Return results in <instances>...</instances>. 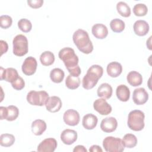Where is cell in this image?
I'll return each instance as SVG.
<instances>
[{"label": "cell", "instance_id": "6da1fadb", "mask_svg": "<svg viewBox=\"0 0 152 152\" xmlns=\"http://www.w3.org/2000/svg\"><path fill=\"white\" fill-rule=\"evenodd\" d=\"M58 56L71 75L78 77L80 75L81 69L78 64L79 59L73 49L69 47L64 48L59 50Z\"/></svg>", "mask_w": 152, "mask_h": 152}, {"label": "cell", "instance_id": "7a4b0ae2", "mask_svg": "<svg viewBox=\"0 0 152 152\" xmlns=\"http://www.w3.org/2000/svg\"><path fill=\"white\" fill-rule=\"evenodd\" d=\"M73 42L78 50L85 54L90 53L93 50V45L88 33L83 30H76L72 36Z\"/></svg>", "mask_w": 152, "mask_h": 152}, {"label": "cell", "instance_id": "3957f363", "mask_svg": "<svg viewBox=\"0 0 152 152\" xmlns=\"http://www.w3.org/2000/svg\"><path fill=\"white\" fill-rule=\"evenodd\" d=\"M103 74V68L99 65H93L87 71L83 78L82 85L84 88L90 90L93 88L97 83L99 78Z\"/></svg>", "mask_w": 152, "mask_h": 152}, {"label": "cell", "instance_id": "277c9868", "mask_svg": "<svg viewBox=\"0 0 152 152\" xmlns=\"http://www.w3.org/2000/svg\"><path fill=\"white\" fill-rule=\"evenodd\" d=\"M144 113L140 110L131 111L128 116L127 124L128 127L135 131H141L144 127Z\"/></svg>", "mask_w": 152, "mask_h": 152}, {"label": "cell", "instance_id": "5b68a950", "mask_svg": "<svg viewBox=\"0 0 152 152\" xmlns=\"http://www.w3.org/2000/svg\"><path fill=\"white\" fill-rule=\"evenodd\" d=\"M13 53L18 56H23L28 52V40L23 34H18L13 39Z\"/></svg>", "mask_w": 152, "mask_h": 152}, {"label": "cell", "instance_id": "8992f818", "mask_svg": "<svg viewBox=\"0 0 152 152\" xmlns=\"http://www.w3.org/2000/svg\"><path fill=\"white\" fill-rule=\"evenodd\" d=\"M103 147L107 152H122L124 150L125 146L122 140L119 138L109 136L103 141Z\"/></svg>", "mask_w": 152, "mask_h": 152}, {"label": "cell", "instance_id": "52a82bcc", "mask_svg": "<svg viewBox=\"0 0 152 152\" xmlns=\"http://www.w3.org/2000/svg\"><path fill=\"white\" fill-rule=\"evenodd\" d=\"M49 97L48 93L45 91H34L32 90L28 93L27 95V100L31 105L42 106L45 104L47 99Z\"/></svg>", "mask_w": 152, "mask_h": 152}, {"label": "cell", "instance_id": "ba28073f", "mask_svg": "<svg viewBox=\"0 0 152 152\" xmlns=\"http://www.w3.org/2000/svg\"><path fill=\"white\" fill-rule=\"evenodd\" d=\"M0 119H6L8 121L15 120L19 115V109L14 105H10L7 107H0Z\"/></svg>", "mask_w": 152, "mask_h": 152}, {"label": "cell", "instance_id": "9c48e42d", "mask_svg": "<svg viewBox=\"0 0 152 152\" xmlns=\"http://www.w3.org/2000/svg\"><path fill=\"white\" fill-rule=\"evenodd\" d=\"M37 66L36 59L32 57L28 56L24 61L21 69L23 72L26 75H31L35 73Z\"/></svg>", "mask_w": 152, "mask_h": 152}, {"label": "cell", "instance_id": "30bf717a", "mask_svg": "<svg viewBox=\"0 0 152 152\" xmlns=\"http://www.w3.org/2000/svg\"><path fill=\"white\" fill-rule=\"evenodd\" d=\"M94 109L102 115H107L112 112V106L104 99H96L93 103Z\"/></svg>", "mask_w": 152, "mask_h": 152}, {"label": "cell", "instance_id": "8fae6325", "mask_svg": "<svg viewBox=\"0 0 152 152\" xmlns=\"http://www.w3.org/2000/svg\"><path fill=\"white\" fill-rule=\"evenodd\" d=\"M57 141L55 138H48L43 140L37 146L39 152H53L57 147Z\"/></svg>", "mask_w": 152, "mask_h": 152}, {"label": "cell", "instance_id": "7c38bea8", "mask_svg": "<svg viewBox=\"0 0 152 152\" xmlns=\"http://www.w3.org/2000/svg\"><path fill=\"white\" fill-rule=\"evenodd\" d=\"M64 122L69 126L77 125L80 122V114L74 109H68L65 112L63 116Z\"/></svg>", "mask_w": 152, "mask_h": 152}, {"label": "cell", "instance_id": "4fadbf2b", "mask_svg": "<svg viewBox=\"0 0 152 152\" xmlns=\"http://www.w3.org/2000/svg\"><path fill=\"white\" fill-rule=\"evenodd\" d=\"M148 99V94L142 87L135 88L133 91L132 100L135 104L142 105L145 103Z\"/></svg>", "mask_w": 152, "mask_h": 152}, {"label": "cell", "instance_id": "5bb4252c", "mask_svg": "<svg viewBox=\"0 0 152 152\" xmlns=\"http://www.w3.org/2000/svg\"><path fill=\"white\" fill-rule=\"evenodd\" d=\"M62 104L61 99L58 96H53L48 97L45 105L47 110L52 113H55L61 109Z\"/></svg>", "mask_w": 152, "mask_h": 152}, {"label": "cell", "instance_id": "9a60e30c", "mask_svg": "<svg viewBox=\"0 0 152 152\" xmlns=\"http://www.w3.org/2000/svg\"><path fill=\"white\" fill-rule=\"evenodd\" d=\"M0 72L1 80H4L5 81L11 83L17 80L19 77L17 71L13 68H8L7 69H4L1 66Z\"/></svg>", "mask_w": 152, "mask_h": 152}, {"label": "cell", "instance_id": "2e32d148", "mask_svg": "<svg viewBox=\"0 0 152 152\" xmlns=\"http://www.w3.org/2000/svg\"><path fill=\"white\" fill-rule=\"evenodd\" d=\"M118 122L114 117H107L102 119L100 124L101 129L107 133L112 132L116 130Z\"/></svg>", "mask_w": 152, "mask_h": 152}, {"label": "cell", "instance_id": "e0dca14e", "mask_svg": "<svg viewBox=\"0 0 152 152\" xmlns=\"http://www.w3.org/2000/svg\"><path fill=\"white\" fill-rule=\"evenodd\" d=\"M77 139V132L70 129L64 130L61 134V140L66 145H71Z\"/></svg>", "mask_w": 152, "mask_h": 152}, {"label": "cell", "instance_id": "ac0fdd59", "mask_svg": "<svg viewBox=\"0 0 152 152\" xmlns=\"http://www.w3.org/2000/svg\"><path fill=\"white\" fill-rule=\"evenodd\" d=\"M134 33L139 36H144L146 35L149 31V25L148 23L142 20L136 21L133 26Z\"/></svg>", "mask_w": 152, "mask_h": 152}, {"label": "cell", "instance_id": "d6986e66", "mask_svg": "<svg viewBox=\"0 0 152 152\" xmlns=\"http://www.w3.org/2000/svg\"><path fill=\"white\" fill-rule=\"evenodd\" d=\"M91 32L96 38L99 39L106 38L108 34L107 27L101 23H97L93 25L91 28Z\"/></svg>", "mask_w": 152, "mask_h": 152}, {"label": "cell", "instance_id": "ffe728a7", "mask_svg": "<svg viewBox=\"0 0 152 152\" xmlns=\"http://www.w3.org/2000/svg\"><path fill=\"white\" fill-rule=\"evenodd\" d=\"M97 121L98 119L96 115L92 113H87L83 116L82 124L84 128L90 130L94 129L96 126Z\"/></svg>", "mask_w": 152, "mask_h": 152}, {"label": "cell", "instance_id": "44dd1931", "mask_svg": "<svg viewBox=\"0 0 152 152\" xmlns=\"http://www.w3.org/2000/svg\"><path fill=\"white\" fill-rule=\"evenodd\" d=\"M107 74L113 78L118 77L122 71V66L121 64L118 62L114 61L109 63L106 68Z\"/></svg>", "mask_w": 152, "mask_h": 152}, {"label": "cell", "instance_id": "7402d4cb", "mask_svg": "<svg viewBox=\"0 0 152 152\" xmlns=\"http://www.w3.org/2000/svg\"><path fill=\"white\" fill-rule=\"evenodd\" d=\"M128 83L133 87L140 86L142 83V77L141 74L135 71H130L126 77Z\"/></svg>", "mask_w": 152, "mask_h": 152}, {"label": "cell", "instance_id": "603a6c76", "mask_svg": "<svg viewBox=\"0 0 152 152\" xmlns=\"http://www.w3.org/2000/svg\"><path fill=\"white\" fill-rule=\"evenodd\" d=\"M112 87L108 83L102 84L97 88V96L104 99H109L112 95Z\"/></svg>", "mask_w": 152, "mask_h": 152}, {"label": "cell", "instance_id": "cb8c5ba5", "mask_svg": "<svg viewBox=\"0 0 152 152\" xmlns=\"http://www.w3.org/2000/svg\"><path fill=\"white\" fill-rule=\"evenodd\" d=\"M116 94L118 99L120 101L127 102L129 99L130 91L126 86L124 84H121L116 88Z\"/></svg>", "mask_w": 152, "mask_h": 152}, {"label": "cell", "instance_id": "d4e9b609", "mask_svg": "<svg viewBox=\"0 0 152 152\" xmlns=\"http://www.w3.org/2000/svg\"><path fill=\"white\" fill-rule=\"evenodd\" d=\"M46 124L42 119H36L31 124V131L36 135H42L46 129Z\"/></svg>", "mask_w": 152, "mask_h": 152}, {"label": "cell", "instance_id": "484cf974", "mask_svg": "<svg viewBox=\"0 0 152 152\" xmlns=\"http://www.w3.org/2000/svg\"><path fill=\"white\" fill-rule=\"evenodd\" d=\"M40 61L44 66H49L55 61L54 54L50 51H45L40 56Z\"/></svg>", "mask_w": 152, "mask_h": 152}, {"label": "cell", "instance_id": "4316f807", "mask_svg": "<svg viewBox=\"0 0 152 152\" xmlns=\"http://www.w3.org/2000/svg\"><path fill=\"white\" fill-rule=\"evenodd\" d=\"M65 74L63 70L60 68H56L51 70L50 72V80L55 83H60L64 80Z\"/></svg>", "mask_w": 152, "mask_h": 152}, {"label": "cell", "instance_id": "83f0119b", "mask_svg": "<svg viewBox=\"0 0 152 152\" xmlns=\"http://www.w3.org/2000/svg\"><path fill=\"white\" fill-rule=\"evenodd\" d=\"M122 140L124 146L128 148H134L137 144V138L136 136L132 134H125Z\"/></svg>", "mask_w": 152, "mask_h": 152}, {"label": "cell", "instance_id": "f1b7e54d", "mask_svg": "<svg viewBox=\"0 0 152 152\" xmlns=\"http://www.w3.org/2000/svg\"><path fill=\"white\" fill-rule=\"evenodd\" d=\"M116 10L122 17H128L131 15V9L129 5L123 1H120L116 4Z\"/></svg>", "mask_w": 152, "mask_h": 152}, {"label": "cell", "instance_id": "f546056e", "mask_svg": "<svg viewBox=\"0 0 152 152\" xmlns=\"http://www.w3.org/2000/svg\"><path fill=\"white\" fill-rule=\"evenodd\" d=\"M80 79L79 77H74L69 74L65 80V85L69 89H76L80 86Z\"/></svg>", "mask_w": 152, "mask_h": 152}, {"label": "cell", "instance_id": "4dcf8cb0", "mask_svg": "<svg viewBox=\"0 0 152 152\" xmlns=\"http://www.w3.org/2000/svg\"><path fill=\"white\" fill-rule=\"evenodd\" d=\"M15 141V137L10 134H2L0 136V144L1 146L8 147L13 145Z\"/></svg>", "mask_w": 152, "mask_h": 152}, {"label": "cell", "instance_id": "1f68e13d", "mask_svg": "<svg viewBox=\"0 0 152 152\" xmlns=\"http://www.w3.org/2000/svg\"><path fill=\"white\" fill-rule=\"evenodd\" d=\"M110 27L113 31L115 33H120L125 28V23L119 18H115L111 20Z\"/></svg>", "mask_w": 152, "mask_h": 152}, {"label": "cell", "instance_id": "d6a6232c", "mask_svg": "<svg viewBox=\"0 0 152 152\" xmlns=\"http://www.w3.org/2000/svg\"><path fill=\"white\" fill-rule=\"evenodd\" d=\"M18 27L23 32L28 33L31 30L32 24L30 21L28 19L21 18L18 22Z\"/></svg>", "mask_w": 152, "mask_h": 152}, {"label": "cell", "instance_id": "836d02e7", "mask_svg": "<svg viewBox=\"0 0 152 152\" xmlns=\"http://www.w3.org/2000/svg\"><path fill=\"white\" fill-rule=\"evenodd\" d=\"M147 7L144 4H135L133 8V12L136 16H144L147 14Z\"/></svg>", "mask_w": 152, "mask_h": 152}, {"label": "cell", "instance_id": "e575fe53", "mask_svg": "<svg viewBox=\"0 0 152 152\" xmlns=\"http://www.w3.org/2000/svg\"><path fill=\"white\" fill-rule=\"evenodd\" d=\"M12 23V18L8 15H2L0 17V26L2 28H9Z\"/></svg>", "mask_w": 152, "mask_h": 152}, {"label": "cell", "instance_id": "d590c367", "mask_svg": "<svg viewBox=\"0 0 152 152\" xmlns=\"http://www.w3.org/2000/svg\"><path fill=\"white\" fill-rule=\"evenodd\" d=\"M11 84L12 87L17 90H21L25 86V82H24L23 78L20 76L18 77V78L17 80H15L14 81L12 82Z\"/></svg>", "mask_w": 152, "mask_h": 152}, {"label": "cell", "instance_id": "8d00e7d4", "mask_svg": "<svg viewBox=\"0 0 152 152\" xmlns=\"http://www.w3.org/2000/svg\"><path fill=\"white\" fill-rule=\"evenodd\" d=\"M28 5L33 8H39L41 7L43 4V0H28Z\"/></svg>", "mask_w": 152, "mask_h": 152}, {"label": "cell", "instance_id": "74e56055", "mask_svg": "<svg viewBox=\"0 0 152 152\" xmlns=\"http://www.w3.org/2000/svg\"><path fill=\"white\" fill-rule=\"evenodd\" d=\"M0 44H1V55H2L4 53H5L7 52L8 49V46L7 43L5 41L2 40L0 41Z\"/></svg>", "mask_w": 152, "mask_h": 152}, {"label": "cell", "instance_id": "f35d334b", "mask_svg": "<svg viewBox=\"0 0 152 152\" xmlns=\"http://www.w3.org/2000/svg\"><path fill=\"white\" fill-rule=\"evenodd\" d=\"M89 151L90 152H102L103 151L102 148L97 145H91L89 148Z\"/></svg>", "mask_w": 152, "mask_h": 152}, {"label": "cell", "instance_id": "ab89813d", "mask_svg": "<svg viewBox=\"0 0 152 152\" xmlns=\"http://www.w3.org/2000/svg\"><path fill=\"white\" fill-rule=\"evenodd\" d=\"M73 151L74 152H87V150L84 147V146L78 145L74 147V148L73 149Z\"/></svg>", "mask_w": 152, "mask_h": 152}]
</instances>
